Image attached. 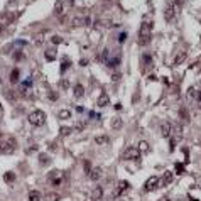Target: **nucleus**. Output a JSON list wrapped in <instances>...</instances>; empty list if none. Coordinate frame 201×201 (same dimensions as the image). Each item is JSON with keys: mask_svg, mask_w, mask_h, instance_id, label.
Masks as SVG:
<instances>
[{"mask_svg": "<svg viewBox=\"0 0 201 201\" xmlns=\"http://www.w3.org/2000/svg\"><path fill=\"white\" fill-rule=\"evenodd\" d=\"M150 36H152V22H142V26L139 29V44L145 46L150 43Z\"/></svg>", "mask_w": 201, "mask_h": 201, "instance_id": "obj_1", "label": "nucleus"}, {"mask_svg": "<svg viewBox=\"0 0 201 201\" xmlns=\"http://www.w3.org/2000/svg\"><path fill=\"white\" fill-rule=\"evenodd\" d=\"M171 137H173V139H171V150H173L174 145L178 144V142H181L183 137H184V127H183L181 122L173 125V133H171Z\"/></svg>", "mask_w": 201, "mask_h": 201, "instance_id": "obj_2", "label": "nucleus"}, {"mask_svg": "<svg viewBox=\"0 0 201 201\" xmlns=\"http://www.w3.org/2000/svg\"><path fill=\"white\" fill-rule=\"evenodd\" d=\"M27 120H29V123L34 125V127H41V125L46 123V113L43 110H34L32 113H29Z\"/></svg>", "mask_w": 201, "mask_h": 201, "instance_id": "obj_3", "label": "nucleus"}, {"mask_svg": "<svg viewBox=\"0 0 201 201\" xmlns=\"http://www.w3.org/2000/svg\"><path fill=\"white\" fill-rule=\"evenodd\" d=\"M122 159H123V161H135V162H139L140 161V150L137 147H127V149H125V152L122 154Z\"/></svg>", "mask_w": 201, "mask_h": 201, "instance_id": "obj_4", "label": "nucleus"}, {"mask_svg": "<svg viewBox=\"0 0 201 201\" xmlns=\"http://www.w3.org/2000/svg\"><path fill=\"white\" fill-rule=\"evenodd\" d=\"M48 183L53 184L54 188L61 186V184L64 183V174H63L61 171H53V173L48 174Z\"/></svg>", "mask_w": 201, "mask_h": 201, "instance_id": "obj_5", "label": "nucleus"}, {"mask_svg": "<svg viewBox=\"0 0 201 201\" xmlns=\"http://www.w3.org/2000/svg\"><path fill=\"white\" fill-rule=\"evenodd\" d=\"M176 14H178V5H174V3H167L166 10H164V19L167 20V22H173V20L176 19Z\"/></svg>", "mask_w": 201, "mask_h": 201, "instance_id": "obj_6", "label": "nucleus"}, {"mask_svg": "<svg viewBox=\"0 0 201 201\" xmlns=\"http://www.w3.org/2000/svg\"><path fill=\"white\" fill-rule=\"evenodd\" d=\"M15 147V140H0V154H10Z\"/></svg>", "mask_w": 201, "mask_h": 201, "instance_id": "obj_7", "label": "nucleus"}, {"mask_svg": "<svg viewBox=\"0 0 201 201\" xmlns=\"http://www.w3.org/2000/svg\"><path fill=\"white\" fill-rule=\"evenodd\" d=\"M159 183H161V179H159L157 176H150L147 181H145V184H144V189L145 191H154L159 186Z\"/></svg>", "mask_w": 201, "mask_h": 201, "instance_id": "obj_8", "label": "nucleus"}, {"mask_svg": "<svg viewBox=\"0 0 201 201\" xmlns=\"http://www.w3.org/2000/svg\"><path fill=\"white\" fill-rule=\"evenodd\" d=\"M171 133H173V123L171 122H162L161 123V135L164 139H169Z\"/></svg>", "mask_w": 201, "mask_h": 201, "instance_id": "obj_9", "label": "nucleus"}, {"mask_svg": "<svg viewBox=\"0 0 201 201\" xmlns=\"http://www.w3.org/2000/svg\"><path fill=\"white\" fill-rule=\"evenodd\" d=\"M140 63H142V71L145 69H150L152 68V56H150L149 53H144L140 58Z\"/></svg>", "mask_w": 201, "mask_h": 201, "instance_id": "obj_10", "label": "nucleus"}, {"mask_svg": "<svg viewBox=\"0 0 201 201\" xmlns=\"http://www.w3.org/2000/svg\"><path fill=\"white\" fill-rule=\"evenodd\" d=\"M88 176H90L91 181H98V179H102V176H103V169L102 167H93V169L88 173Z\"/></svg>", "mask_w": 201, "mask_h": 201, "instance_id": "obj_11", "label": "nucleus"}, {"mask_svg": "<svg viewBox=\"0 0 201 201\" xmlns=\"http://www.w3.org/2000/svg\"><path fill=\"white\" fill-rule=\"evenodd\" d=\"M88 22H90L88 17H85V15H78V17L73 19V27H85Z\"/></svg>", "mask_w": 201, "mask_h": 201, "instance_id": "obj_12", "label": "nucleus"}, {"mask_svg": "<svg viewBox=\"0 0 201 201\" xmlns=\"http://www.w3.org/2000/svg\"><path fill=\"white\" fill-rule=\"evenodd\" d=\"M102 198H103V188L96 186L91 193V201H102Z\"/></svg>", "mask_w": 201, "mask_h": 201, "instance_id": "obj_13", "label": "nucleus"}, {"mask_svg": "<svg viewBox=\"0 0 201 201\" xmlns=\"http://www.w3.org/2000/svg\"><path fill=\"white\" fill-rule=\"evenodd\" d=\"M186 56H188V54H186V51H184V49H183V51H179L178 56H176L174 61H173V66H179L184 59H186Z\"/></svg>", "mask_w": 201, "mask_h": 201, "instance_id": "obj_14", "label": "nucleus"}, {"mask_svg": "<svg viewBox=\"0 0 201 201\" xmlns=\"http://www.w3.org/2000/svg\"><path fill=\"white\" fill-rule=\"evenodd\" d=\"M179 118H181V123L189 122V113H188L186 107H179Z\"/></svg>", "mask_w": 201, "mask_h": 201, "instance_id": "obj_15", "label": "nucleus"}, {"mask_svg": "<svg viewBox=\"0 0 201 201\" xmlns=\"http://www.w3.org/2000/svg\"><path fill=\"white\" fill-rule=\"evenodd\" d=\"M173 179H174V174L171 173V171H166L164 178H162V186H169V184L173 183Z\"/></svg>", "mask_w": 201, "mask_h": 201, "instance_id": "obj_16", "label": "nucleus"}, {"mask_svg": "<svg viewBox=\"0 0 201 201\" xmlns=\"http://www.w3.org/2000/svg\"><path fill=\"white\" fill-rule=\"evenodd\" d=\"M3 181H5L7 184L15 183V173H12V171H7V173L3 174Z\"/></svg>", "mask_w": 201, "mask_h": 201, "instance_id": "obj_17", "label": "nucleus"}, {"mask_svg": "<svg viewBox=\"0 0 201 201\" xmlns=\"http://www.w3.org/2000/svg\"><path fill=\"white\" fill-rule=\"evenodd\" d=\"M128 188V183L127 181H122L118 184V186H117V189H115V193H113V196H118V194H122V193L125 191Z\"/></svg>", "mask_w": 201, "mask_h": 201, "instance_id": "obj_18", "label": "nucleus"}, {"mask_svg": "<svg viewBox=\"0 0 201 201\" xmlns=\"http://www.w3.org/2000/svg\"><path fill=\"white\" fill-rule=\"evenodd\" d=\"M85 95V86L83 85H74V96H76V98H81V96Z\"/></svg>", "mask_w": 201, "mask_h": 201, "instance_id": "obj_19", "label": "nucleus"}, {"mask_svg": "<svg viewBox=\"0 0 201 201\" xmlns=\"http://www.w3.org/2000/svg\"><path fill=\"white\" fill-rule=\"evenodd\" d=\"M10 83H12V85H17V83H19V69L17 68L12 69V73H10Z\"/></svg>", "mask_w": 201, "mask_h": 201, "instance_id": "obj_20", "label": "nucleus"}, {"mask_svg": "<svg viewBox=\"0 0 201 201\" xmlns=\"http://www.w3.org/2000/svg\"><path fill=\"white\" fill-rule=\"evenodd\" d=\"M54 59H56V49L51 48L46 51V61H54Z\"/></svg>", "mask_w": 201, "mask_h": 201, "instance_id": "obj_21", "label": "nucleus"}, {"mask_svg": "<svg viewBox=\"0 0 201 201\" xmlns=\"http://www.w3.org/2000/svg\"><path fill=\"white\" fill-rule=\"evenodd\" d=\"M108 102H110V100H108V96L105 93H102V95L98 96V102H96V103H98V107H105V105H108Z\"/></svg>", "mask_w": 201, "mask_h": 201, "instance_id": "obj_22", "label": "nucleus"}, {"mask_svg": "<svg viewBox=\"0 0 201 201\" xmlns=\"http://www.w3.org/2000/svg\"><path fill=\"white\" fill-rule=\"evenodd\" d=\"M29 201H41V194H39V191H36V189L29 191Z\"/></svg>", "mask_w": 201, "mask_h": 201, "instance_id": "obj_23", "label": "nucleus"}, {"mask_svg": "<svg viewBox=\"0 0 201 201\" xmlns=\"http://www.w3.org/2000/svg\"><path fill=\"white\" fill-rule=\"evenodd\" d=\"M63 14V0H58L54 5V15H61Z\"/></svg>", "mask_w": 201, "mask_h": 201, "instance_id": "obj_24", "label": "nucleus"}, {"mask_svg": "<svg viewBox=\"0 0 201 201\" xmlns=\"http://www.w3.org/2000/svg\"><path fill=\"white\" fill-rule=\"evenodd\" d=\"M110 140L107 135H100V137H95V142L96 144H107V142Z\"/></svg>", "mask_w": 201, "mask_h": 201, "instance_id": "obj_25", "label": "nucleus"}, {"mask_svg": "<svg viewBox=\"0 0 201 201\" xmlns=\"http://www.w3.org/2000/svg\"><path fill=\"white\" fill-rule=\"evenodd\" d=\"M139 150H140V152H149V144L145 140H142L139 144Z\"/></svg>", "mask_w": 201, "mask_h": 201, "instance_id": "obj_26", "label": "nucleus"}, {"mask_svg": "<svg viewBox=\"0 0 201 201\" xmlns=\"http://www.w3.org/2000/svg\"><path fill=\"white\" fill-rule=\"evenodd\" d=\"M196 95H198V90H196L194 86H191L189 90H188V98H196Z\"/></svg>", "mask_w": 201, "mask_h": 201, "instance_id": "obj_27", "label": "nucleus"}, {"mask_svg": "<svg viewBox=\"0 0 201 201\" xmlns=\"http://www.w3.org/2000/svg\"><path fill=\"white\" fill-rule=\"evenodd\" d=\"M58 115H59V118L64 120V118H69V117H71V112L69 110H59V113H58Z\"/></svg>", "mask_w": 201, "mask_h": 201, "instance_id": "obj_28", "label": "nucleus"}, {"mask_svg": "<svg viewBox=\"0 0 201 201\" xmlns=\"http://www.w3.org/2000/svg\"><path fill=\"white\" fill-rule=\"evenodd\" d=\"M14 59H15V61H22V59H26V56H24L22 51H17V53L14 54Z\"/></svg>", "mask_w": 201, "mask_h": 201, "instance_id": "obj_29", "label": "nucleus"}, {"mask_svg": "<svg viewBox=\"0 0 201 201\" xmlns=\"http://www.w3.org/2000/svg\"><path fill=\"white\" fill-rule=\"evenodd\" d=\"M69 64H71V61H69V59L63 61V64H61V73H64V71H66V69L69 68Z\"/></svg>", "mask_w": 201, "mask_h": 201, "instance_id": "obj_30", "label": "nucleus"}, {"mask_svg": "<svg viewBox=\"0 0 201 201\" xmlns=\"http://www.w3.org/2000/svg\"><path fill=\"white\" fill-rule=\"evenodd\" d=\"M112 127H113V128H120V127H122V120H120V118H113Z\"/></svg>", "mask_w": 201, "mask_h": 201, "instance_id": "obj_31", "label": "nucleus"}, {"mask_svg": "<svg viewBox=\"0 0 201 201\" xmlns=\"http://www.w3.org/2000/svg\"><path fill=\"white\" fill-rule=\"evenodd\" d=\"M59 85H61V88H63V90H68V88H69V81H68V79H61V83H59Z\"/></svg>", "mask_w": 201, "mask_h": 201, "instance_id": "obj_32", "label": "nucleus"}, {"mask_svg": "<svg viewBox=\"0 0 201 201\" xmlns=\"http://www.w3.org/2000/svg\"><path fill=\"white\" fill-rule=\"evenodd\" d=\"M51 41H53V44H61V43H63V39H61L59 36H53Z\"/></svg>", "mask_w": 201, "mask_h": 201, "instance_id": "obj_33", "label": "nucleus"}, {"mask_svg": "<svg viewBox=\"0 0 201 201\" xmlns=\"http://www.w3.org/2000/svg\"><path fill=\"white\" fill-rule=\"evenodd\" d=\"M86 127V123H76V125H74V130H83V128H85Z\"/></svg>", "mask_w": 201, "mask_h": 201, "instance_id": "obj_34", "label": "nucleus"}, {"mask_svg": "<svg viewBox=\"0 0 201 201\" xmlns=\"http://www.w3.org/2000/svg\"><path fill=\"white\" fill-rule=\"evenodd\" d=\"M194 100H196V103H198V107L201 108V90L198 91V95H196V98H194Z\"/></svg>", "mask_w": 201, "mask_h": 201, "instance_id": "obj_35", "label": "nucleus"}, {"mask_svg": "<svg viewBox=\"0 0 201 201\" xmlns=\"http://www.w3.org/2000/svg\"><path fill=\"white\" fill-rule=\"evenodd\" d=\"M85 171H86V173H90V171H91V166H90V161H85Z\"/></svg>", "mask_w": 201, "mask_h": 201, "instance_id": "obj_36", "label": "nucleus"}, {"mask_svg": "<svg viewBox=\"0 0 201 201\" xmlns=\"http://www.w3.org/2000/svg\"><path fill=\"white\" fill-rule=\"evenodd\" d=\"M49 100H53V102H56V100H58V93H49Z\"/></svg>", "mask_w": 201, "mask_h": 201, "instance_id": "obj_37", "label": "nucleus"}, {"mask_svg": "<svg viewBox=\"0 0 201 201\" xmlns=\"http://www.w3.org/2000/svg\"><path fill=\"white\" fill-rule=\"evenodd\" d=\"M125 37H127V34H125V32H122V34L118 36V43H123V39Z\"/></svg>", "mask_w": 201, "mask_h": 201, "instance_id": "obj_38", "label": "nucleus"}, {"mask_svg": "<svg viewBox=\"0 0 201 201\" xmlns=\"http://www.w3.org/2000/svg\"><path fill=\"white\" fill-rule=\"evenodd\" d=\"M3 32H5V24H0V36H2Z\"/></svg>", "mask_w": 201, "mask_h": 201, "instance_id": "obj_39", "label": "nucleus"}, {"mask_svg": "<svg viewBox=\"0 0 201 201\" xmlns=\"http://www.w3.org/2000/svg\"><path fill=\"white\" fill-rule=\"evenodd\" d=\"M71 128H61V133H69Z\"/></svg>", "mask_w": 201, "mask_h": 201, "instance_id": "obj_40", "label": "nucleus"}, {"mask_svg": "<svg viewBox=\"0 0 201 201\" xmlns=\"http://www.w3.org/2000/svg\"><path fill=\"white\" fill-rule=\"evenodd\" d=\"M176 5H178V7H179V5H183V0H176Z\"/></svg>", "mask_w": 201, "mask_h": 201, "instance_id": "obj_41", "label": "nucleus"}]
</instances>
